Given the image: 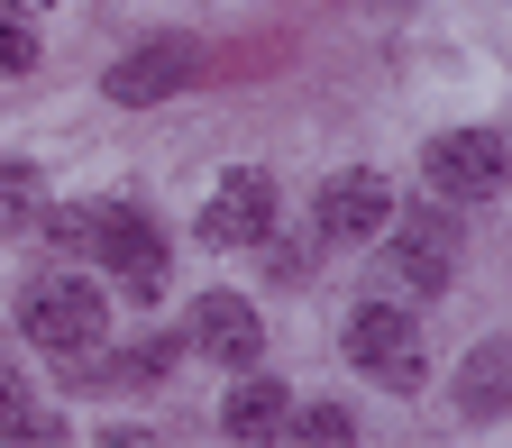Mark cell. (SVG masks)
Listing matches in <instances>:
<instances>
[{
    "label": "cell",
    "mask_w": 512,
    "mask_h": 448,
    "mask_svg": "<svg viewBox=\"0 0 512 448\" xmlns=\"http://www.w3.org/2000/svg\"><path fill=\"white\" fill-rule=\"evenodd\" d=\"M421 174L448 202H485V192H503V138L494 128H448V138L421 147Z\"/></svg>",
    "instance_id": "obj_4"
},
{
    "label": "cell",
    "mask_w": 512,
    "mask_h": 448,
    "mask_svg": "<svg viewBox=\"0 0 512 448\" xmlns=\"http://www.w3.org/2000/svg\"><path fill=\"white\" fill-rule=\"evenodd\" d=\"M503 375H512V348H503V339H485V348L467 357V412H476V421H494V412H503Z\"/></svg>",
    "instance_id": "obj_11"
},
{
    "label": "cell",
    "mask_w": 512,
    "mask_h": 448,
    "mask_svg": "<svg viewBox=\"0 0 512 448\" xmlns=\"http://www.w3.org/2000/svg\"><path fill=\"white\" fill-rule=\"evenodd\" d=\"M348 357L384 384V394H412V384L430 375V366H421V330H412V311H394V302H366V311L348 320Z\"/></svg>",
    "instance_id": "obj_3"
},
{
    "label": "cell",
    "mask_w": 512,
    "mask_h": 448,
    "mask_svg": "<svg viewBox=\"0 0 512 448\" xmlns=\"http://www.w3.org/2000/svg\"><path fill=\"white\" fill-rule=\"evenodd\" d=\"M10 10H46V0H10Z\"/></svg>",
    "instance_id": "obj_18"
},
{
    "label": "cell",
    "mask_w": 512,
    "mask_h": 448,
    "mask_svg": "<svg viewBox=\"0 0 512 448\" xmlns=\"http://www.w3.org/2000/svg\"><path fill=\"white\" fill-rule=\"evenodd\" d=\"M284 439H320V448H339V439H357V421H348L339 403H311V412H284Z\"/></svg>",
    "instance_id": "obj_14"
},
{
    "label": "cell",
    "mask_w": 512,
    "mask_h": 448,
    "mask_svg": "<svg viewBox=\"0 0 512 448\" xmlns=\"http://www.w3.org/2000/svg\"><path fill=\"white\" fill-rule=\"evenodd\" d=\"M28 64H37V28L0 0V74H28Z\"/></svg>",
    "instance_id": "obj_15"
},
{
    "label": "cell",
    "mask_w": 512,
    "mask_h": 448,
    "mask_svg": "<svg viewBox=\"0 0 512 448\" xmlns=\"http://www.w3.org/2000/svg\"><path fill=\"white\" fill-rule=\"evenodd\" d=\"M92 256L119 275V293H138V302L165 293V229H156L138 202H101V211H92Z\"/></svg>",
    "instance_id": "obj_2"
},
{
    "label": "cell",
    "mask_w": 512,
    "mask_h": 448,
    "mask_svg": "<svg viewBox=\"0 0 512 448\" xmlns=\"http://www.w3.org/2000/svg\"><path fill=\"white\" fill-rule=\"evenodd\" d=\"M165 366H174V339H138V348H119V357H110L92 384H156Z\"/></svg>",
    "instance_id": "obj_13"
},
{
    "label": "cell",
    "mask_w": 512,
    "mask_h": 448,
    "mask_svg": "<svg viewBox=\"0 0 512 448\" xmlns=\"http://www.w3.org/2000/svg\"><path fill=\"white\" fill-rule=\"evenodd\" d=\"M10 421H19V375L0 366V430H10Z\"/></svg>",
    "instance_id": "obj_17"
},
{
    "label": "cell",
    "mask_w": 512,
    "mask_h": 448,
    "mask_svg": "<svg viewBox=\"0 0 512 448\" xmlns=\"http://www.w3.org/2000/svg\"><path fill=\"white\" fill-rule=\"evenodd\" d=\"M266 229H275V183L256 174V165L220 174V192L202 202V238H211V247H256Z\"/></svg>",
    "instance_id": "obj_6"
},
{
    "label": "cell",
    "mask_w": 512,
    "mask_h": 448,
    "mask_svg": "<svg viewBox=\"0 0 512 448\" xmlns=\"http://www.w3.org/2000/svg\"><path fill=\"white\" fill-rule=\"evenodd\" d=\"M183 83H202V46L192 37H147V46H128L119 64H110V101H165V92H183Z\"/></svg>",
    "instance_id": "obj_5"
},
{
    "label": "cell",
    "mask_w": 512,
    "mask_h": 448,
    "mask_svg": "<svg viewBox=\"0 0 512 448\" xmlns=\"http://www.w3.org/2000/svg\"><path fill=\"white\" fill-rule=\"evenodd\" d=\"M384 220H394V183L384 174H330L320 183V238L366 247V238H384Z\"/></svg>",
    "instance_id": "obj_7"
},
{
    "label": "cell",
    "mask_w": 512,
    "mask_h": 448,
    "mask_svg": "<svg viewBox=\"0 0 512 448\" xmlns=\"http://www.w3.org/2000/svg\"><path fill=\"white\" fill-rule=\"evenodd\" d=\"M192 348L247 375L256 357H266V320H256V311H247L238 293H202V302H192Z\"/></svg>",
    "instance_id": "obj_9"
},
{
    "label": "cell",
    "mask_w": 512,
    "mask_h": 448,
    "mask_svg": "<svg viewBox=\"0 0 512 448\" xmlns=\"http://www.w3.org/2000/svg\"><path fill=\"white\" fill-rule=\"evenodd\" d=\"M37 211H46V192H37V165H0V238L37 229Z\"/></svg>",
    "instance_id": "obj_12"
},
{
    "label": "cell",
    "mask_w": 512,
    "mask_h": 448,
    "mask_svg": "<svg viewBox=\"0 0 512 448\" xmlns=\"http://www.w3.org/2000/svg\"><path fill=\"white\" fill-rule=\"evenodd\" d=\"M284 384H266V375H247L238 394H229V412H220V430L229 439H284Z\"/></svg>",
    "instance_id": "obj_10"
},
{
    "label": "cell",
    "mask_w": 512,
    "mask_h": 448,
    "mask_svg": "<svg viewBox=\"0 0 512 448\" xmlns=\"http://www.w3.org/2000/svg\"><path fill=\"white\" fill-rule=\"evenodd\" d=\"M37 229H46L64 256H92V211H74V202H64V211H37Z\"/></svg>",
    "instance_id": "obj_16"
},
{
    "label": "cell",
    "mask_w": 512,
    "mask_h": 448,
    "mask_svg": "<svg viewBox=\"0 0 512 448\" xmlns=\"http://www.w3.org/2000/svg\"><path fill=\"white\" fill-rule=\"evenodd\" d=\"M19 330H28L46 357H64V366H92V357H101V330H110V302H101L83 275H37V284L19 293Z\"/></svg>",
    "instance_id": "obj_1"
},
{
    "label": "cell",
    "mask_w": 512,
    "mask_h": 448,
    "mask_svg": "<svg viewBox=\"0 0 512 448\" xmlns=\"http://www.w3.org/2000/svg\"><path fill=\"white\" fill-rule=\"evenodd\" d=\"M384 229H394V266H403L412 293H439L448 275H458V220H448L439 202L412 211V220H384Z\"/></svg>",
    "instance_id": "obj_8"
}]
</instances>
